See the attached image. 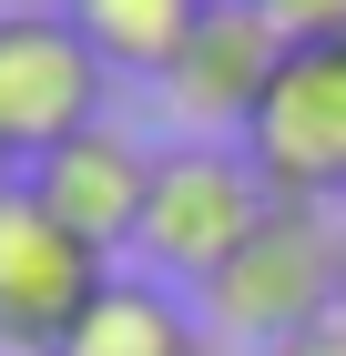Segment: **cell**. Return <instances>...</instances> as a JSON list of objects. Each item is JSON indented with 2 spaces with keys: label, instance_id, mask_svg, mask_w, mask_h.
Masks as SVG:
<instances>
[{
  "label": "cell",
  "instance_id": "obj_1",
  "mask_svg": "<svg viewBox=\"0 0 346 356\" xmlns=\"http://www.w3.org/2000/svg\"><path fill=\"white\" fill-rule=\"evenodd\" d=\"M336 275H346V214L265 204V224L194 285L204 296V336H235V346L265 356V346H285V336L336 316Z\"/></svg>",
  "mask_w": 346,
  "mask_h": 356
},
{
  "label": "cell",
  "instance_id": "obj_2",
  "mask_svg": "<svg viewBox=\"0 0 346 356\" xmlns=\"http://www.w3.org/2000/svg\"><path fill=\"white\" fill-rule=\"evenodd\" d=\"M265 204L275 193H265V173L244 163V143H173V153H153V193H143L133 254L163 285H204L265 224Z\"/></svg>",
  "mask_w": 346,
  "mask_h": 356
},
{
  "label": "cell",
  "instance_id": "obj_3",
  "mask_svg": "<svg viewBox=\"0 0 346 356\" xmlns=\"http://www.w3.org/2000/svg\"><path fill=\"white\" fill-rule=\"evenodd\" d=\"M102 92H112L102 51L61 10H0V153H10V173H31L41 153L92 133Z\"/></svg>",
  "mask_w": 346,
  "mask_h": 356
},
{
  "label": "cell",
  "instance_id": "obj_4",
  "mask_svg": "<svg viewBox=\"0 0 346 356\" xmlns=\"http://www.w3.org/2000/svg\"><path fill=\"white\" fill-rule=\"evenodd\" d=\"M244 163L265 173L275 204H326V214H346V41L285 51L265 112L244 122Z\"/></svg>",
  "mask_w": 346,
  "mask_h": 356
},
{
  "label": "cell",
  "instance_id": "obj_5",
  "mask_svg": "<svg viewBox=\"0 0 346 356\" xmlns=\"http://www.w3.org/2000/svg\"><path fill=\"white\" fill-rule=\"evenodd\" d=\"M102 254L72 224H52V204L10 173L0 184V346L10 356H61V336L81 326V305L102 296Z\"/></svg>",
  "mask_w": 346,
  "mask_h": 356
},
{
  "label": "cell",
  "instance_id": "obj_6",
  "mask_svg": "<svg viewBox=\"0 0 346 356\" xmlns=\"http://www.w3.org/2000/svg\"><path fill=\"white\" fill-rule=\"evenodd\" d=\"M275 72H285V41L255 0H214L204 31L184 41V61L163 72V102L184 122V143H244V122L265 112Z\"/></svg>",
  "mask_w": 346,
  "mask_h": 356
},
{
  "label": "cell",
  "instance_id": "obj_7",
  "mask_svg": "<svg viewBox=\"0 0 346 356\" xmlns=\"http://www.w3.org/2000/svg\"><path fill=\"white\" fill-rule=\"evenodd\" d=\"M41 204H52V224H72L81 245L102 254H123L143 234V193H153V153H143L123 122H92V133H72L61 153H41V163L21 173Z\"/></svg>",
  "mask_w": 346,
  "mask_h": 356
},
{
  "label": "cell",
  "instance_id": "obj_8",
  "mask_svg": "<svg viewBox=\"0 0 346 356\" xmlns=\"http://www.w3.org/2000/svg\"><path fill=\"white\" fill-rule=\"evenodd\" d=\"M61 356H204V316L163 275H102V296L81 305Z\"/></svg>",
  "mask_w": 346,
  "mask_h": 356
},
{
  "label": "cell",
  "instance_id": "obj_9",
  "mask_svg": "<svg viewBox=\"0 0 346 356\" xmlns=\"http://www.w3.org/2000/svg\"><path fill=\"white\" fill-rule=\"evenodd\" d=\"M214 0H61V21L102 51V72H143V82H163L173 61H184V41L204 31Z\"/></svg>",
  "mask_w": 346,
  "mask_h": 356
},
{
  "label": "cell",
  "instance_id": "obj_10",
  "mask_svg": "<svg viewBox=\"0 0 346 356\" xmlns=\"http://www.w3.org/2000/svg\"><path fill=\"white\" fill-rule=\"evenodd\" d=\"M275 21V41L285 51H316V41H346V0H255Z\"/></svg>",
  "mask_w": 346,
  "mask_h": 356
},
{
  "label": "cell",
  "instance_id": "obj_11",
  "mask_svg": "<svg viewBox=\"0 0 346 356\" xmlns=\"http://www.w3.org/2000/svg\"><path fill=\"white\" fill-rule=\"evenodd\" d=\"M265 356H346V316H326V326L285 336V346H265Z\"/></svg>",
  "mask_w": 346,
  "mask_h": 356
},
{
  "label": "cell",
  "instance_id": "obj_12",
  "mask_svg": "<svg viewBox=\"0 0 346 356\" xmlns=\"http://www.w3.org/2000/svg\"><path fill=\"white\" fill-rule=\"evenodd\" d=\"M204 356H235V346H214V336H204Z\"/></svg>",
  "mask_w": 346,
  "mask_h": 356
},
{
  "label": "cell",
  "instance_id": "obj_13",
  "mask_svg": "<svg viewBox=\"0 0 346 356\" xmlns=\"http://www.w3.org/2000/svg\"><path fill=\"white\" fill-rule=\"evenodd\" d=\"M336 316H346V275H336Z\"/></svg>",
  "mask_w": 346,
  "mask_h": 356
},
{
  "label": "cell",
  "instance_id": "obj_14",
  "mask_svg": "<svg viewBox=\"0 0 346 356\" xmlns=\"http://www.w3.org/2000/svg\"><path fill=\"white\" fill-rule=\"evenodd\" d=\"M0 184H10V153H0Z\"/></svg>",
  "mask_w": 346,
  "mask_h": 356
}]
</instances>
